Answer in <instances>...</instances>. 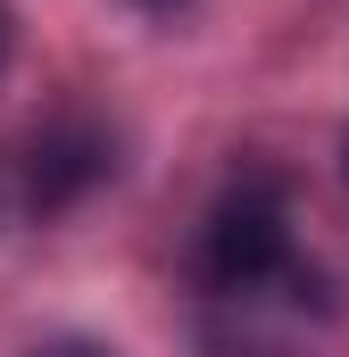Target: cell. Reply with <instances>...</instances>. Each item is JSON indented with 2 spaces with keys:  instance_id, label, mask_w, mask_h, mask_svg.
I'll use <instances>...</instances> for the list:
<instances>
[{
  "instance_id": "4",
  "label": "cell",
  "mask_w": 349,
  "mask_h": 357,
  "mask_svg": "<svg viewBox=\"0 0 349 357\" xmlns=\"http://www.w3.org/2000/svg\"><path fill=\"white\" fill-rule=\"evenodd\" d=\"M8 42H17V17H8V0H0V67H8Z\"/></svg>"
},
{
  "instance_id": "2",
  "label": "cell",
  "mask_w": 349,
  "mask_h": 357,
  "mask_svg": "<svg viewBox=\"0 0 349 357\" xmlns=\"http://www.w3.org/2000/svg\"><path fill=\"white\" fill-rule=\"evenodd\" d=\"M108 175H117V142L91 116H67V125H50L25 150V208L34 216H59V208H75L91 183H108Z\"/></svg>"
},
{
  "instance_id": "6",
  "label": "cell",
  "mask_w": 349,
  "mask_h": 357,
  "mask_svg": "<svg viewBox=\"0 0 349 357\" xmlns=\"http://www.w3.org/2000/svg\"><path fill=\"white\" fill-rule=\"evenodd\" d=\"M341 167H349V142H341Z\"/></svg>"
},
{
  "instance_id": "3",
  "label": "cell",
  "mask_w": 349,
  "mask_h": 357,
  "mask_svg": "<svg viewBox=\"0 0 349 357\" xmlns=\"http://www.w3.org/2000/svg\"><path fill=\"white\" fill-rule=\"evenodd\" d=\"M34 357H117V349H100V341H50V349H34Z\"/></svg>"
},
{
  "instance_id": "1",
  "label": "cell",
  "mask_w": 349,
  "mask_h": 357,
  "mask_svg": "<svg viewBox=\"0 0 349 357\" xmlns=\"http://www.w3.org/2000/svg\"><path fill=\"white\" fill-rule=\"evenodd\" d=\"M191 274L216 307V349L258 333L274 316H325V274L299 258L291 241V191L283 175H242L200 225V250H191Z\"/></svg>"
},
{
  "instance_id": "5",
  "label": "cell",
  "mask_w": 349,
  "mask_h": 357,
  "mask_svg": "<svg viewBox=\"0 0 349 357\" xmlns=\"http://www.w3.org/2000/svg\"><path fill=\"white\" fill-rule=\"evenodd\" d=\"M133 8H183V0H133Z\"/></svg>"
}]
</instances>
